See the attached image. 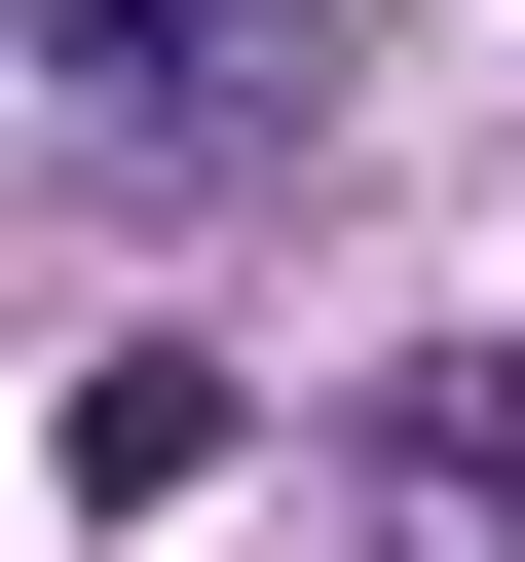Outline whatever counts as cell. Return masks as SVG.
<instances>
[{
    "mask_svg": "<svg viewBox=\"0 0 525 562\" xmlns=\"http://www.w3.org/2000/svg\"><path fill=\"white\" fill-rule=\"evenodd\" d=\"M38 38H76V76H150V113H225V76H262L225 0H38Z\"/></svg>",
    "mask_w": 525,
    "mask_h": 562,
    "instance_id": "1",
    "label": "cell"
}]
</instances>
